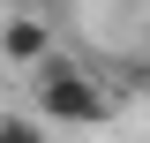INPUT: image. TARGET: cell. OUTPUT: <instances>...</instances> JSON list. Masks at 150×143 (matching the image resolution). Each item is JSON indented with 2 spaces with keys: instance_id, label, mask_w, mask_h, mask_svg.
<instances>
[{
  "instance_id": "6da1fadb",
  "label": "cell",
  "mask_w": 150,
  "mask_h": 143,
  "mask_svg": "<svg viewBox=\"0 0 150 143\" xmlns=\"http://www.w3.org/2000/svg\"><path fill=\"white\" fill-rule=\"evenodd\" d=\"M30 113L38 121H68V128H105L112 121V90L98 83L83 60H45V68L30 75Z\"/></svg>"
},
{
  "instance_id": "7a4b0ae2",
  "label": "cell",
  "mask_w": 150,
  "mask_h": 143,
  "mask_svg": "<svg viewBox=\"0 0 150 143\" xmlns=\"http://www.w3.org/2000/svg\"><path fill=\"white\" fill-rule=\"evenodd\" d=\"M0 60H23V68H45L53 60V23L15 8V15H0Z\"/></svg>"
},
{
  "instance_id": "3957f363",
  "label": "cell",
  "mask_w": 150,
  "mask_h": 143,
  "mask_svg": "<svg viewBox=\"0 0 150 143\" xmlns=\"http://www.w3.org/2000/svg\"><path fill=\"white\" fill-rule=\"evenodd\" d=\"M0 143H53L38 113H0Z\"/></svg>"
},
{
  "instance_id": "277c9868",
  "label": "cell",
  "mask_w": 150,
  "mask_h": 143,
  "mask_svg": "<svg viewBox=\"0 0 150 143\" xmlns=\"http://www.w3.org/2000/svg\"><path fill=\"white\" fill-rule=\"evenodd\" d=\"M143 83H150V68H143Z\"/></svg>"
}]
</instances>
